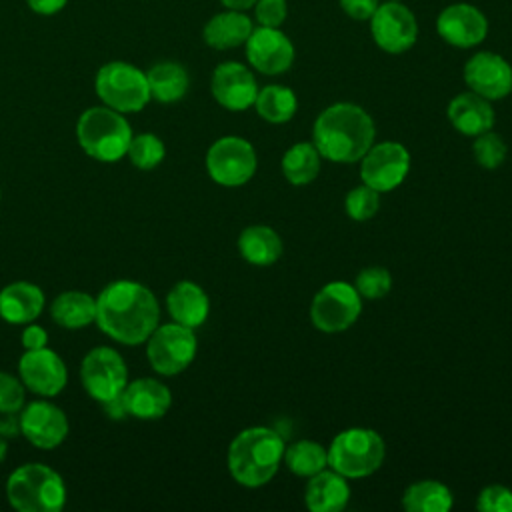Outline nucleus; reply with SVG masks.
Wrapping results in <instances>:
<instances>
[{
	"label": "nucleus",
	"instance_id": "nucleus-1",
	"mask_svg": "<svg viewBox=\"0 0 512 512\" xmlns=\"http://www.w3.org/2000/svg\"><path fill=\"white\" fill-rule=\"evenodd\" d=\"M94 322L114 342L138 346L160 324V306L148 286L136 280H114L96 298Z\"/></svg>",
	"mask_w": 512,
	"mask_h": 512
},
{
	"label": "nucleus",
	"instance_id": "nucleus-2",
	"mask_svg": "<svg viewBox=\"0 0 512 512\" xmlns=\"http://www.w3.org/2000/svg\"><path fill=\"white\" fill-rule=\"evenodd\" d=\"M374 136V120L352 102H336L324 108L312 128L316 150L336 164L358 162L374 144Z\"/></svg>",
	"mask_w": 512,
	"mask_h": 512
},
{
	"label": "nucleus",
	"instance_id": "nucleus-3",
	"mask_svg": "<svg viewBox=\"0 0 512 512\" xmlns=\"http://www.w3.org/2000/svg\"><path fill=\"white\" fill-rule=\"evenodd\" d=\"M284 450L286 444L276 430L266 426L244 428L228 446V470L246 488L264 486L278 472Z\"/></svg>",
	"mask_w": 512,
	"mask_h": 512
},
{
	"label": "nucleus",
	"instance_id": "nucleus-4",
	"mask_svg": "<svg viewBox=\"0 0 512 512\" xmlns=\"http://www.w3.org/2000/svg\"><path fill=\"white\" fill-rule=\"evenodd\" d=\"M66 496L64 478L40 462L18 466L6 480V498L18 512H58Z\"/></svg>",
	"mask_w": 512,
	"mask_h": 512
},
{
	"label": "nucleus",
	"instance_id": "nucleus-5",
	"mask_svg": "<svg viewBox=\"0 0 512 512\" xmlns=\"http://www.w3.org/2000/svg\"><path fill=\"white\" fill-rule=\"evenodd\" d=\"M80 148L98 162H118L126 156L132 128L126 116L108 106L86 108L76 122Z\"/></svg>",
	"mask_w": 512,
	"mask_h": 512
},
{
	"label": "nucleus",
	"instance_id": "nucleus-6",
	"mask_svg": "<svg viewBox=\"0 0 512 512\" xmlns=\"http://www.w3.org/2000/svg\"><path fill=\"white\" fill-rule=\"evenodd\" d=\"M382 436L372 428H346L334 436L328 448V464L346 478L374 474L384 460Z\"/></svg>",
	"mask_w": 512,
	"mask_h": 512
},
{
	"label": "nucleus",
	"instance_id": "nucleus-7",
	"mask_svg": "<svg viewBox=\"0 0 512 512\" xmlns=\"http://www.w3.org/2000/svg\"><path fill=\"white\" fill-rule=\"evenodd\" d=\"M94 88L104 106L122 114L140 112L152 98L146 72L122 60L106 62L96 72Z\"/></svg>",
	"mask_w": 512,
	"mask_h": 512
},
{
	"label": "nucleus",
	"instance_id": "nucleus-8",
	"mask_svg": "<svg viewBox=\"0 0 512 512\" xmlns=\"http://www.w3.org/2000/svg\"><path fill=\"white\" fill-rule=\"evenodd\" d=\"M144 344L150 366L162 376H176L184 372L198 350L194 330L174 320L158 324Z\"/></svg>",
	"mask_w": 512,
	"mask_h": 512
},
{
	"label": "nucleus",
	"instance_id": "nucleus-9",
	"mask_svg": "<svg viewBox=\"0 0 512 512\" xmlns=\"http://www.w3.org/2000/svg\"><path fill=\"white\" fill-rule=\"evenodd\" d=\"M80 380L92 400L106 404L122 396L128 384V366L114 348L96 346L82 358Z\"/></svg>",
	"mask_w": 512,
	"mask_h": 512
},
{
	"label": "nucleus",
	"instance_id": "nucleus-10",
	"mask_svg": "<svg viewBox=\"0 0 512 512\" xmlns=\"http://www.w3.org/2000/svg\"><path fill=\"white\" fill-rule=\"evenodd\" d=\"M362 312L360 294L354 284L348 282H328L312 298L310 320L326 334L344 332L350 328Z\"/></svg>",
	"mask_w": 512,
	"mask_h": 512
},
{
	"label": "nucleus",
	"instance_id": "nucleus-11",
	"mask_svg": "<svg viewBox=\"0 0 512 512\" xmlns=\"http://www.w3.org/2000/svg\"><path fill=\"white\" fill-rule=\"evenodd\" d=\"M206 170L220 186H242L256 172V152L240 136L218 138L206 152Z\"/></svg>",
	"mask_w": 512,
	"mask_h": 512
},
{
	"label": "nucleus",
	"instance_id": "nucleus-12",
	"mask_svg": "<svg viewBox=\"0 0 512 512\" xmlns=\"http://www.w3.org/2000/svg\"><path fill=\"white\" fill-rule=\"evenodd\" d=\"M370 34L376 46L388 54L408 52L418 38V22L410 8L402 2L378 4L372 14Z\"/></svg>",
	"mask_w": 512,
	"mask_h": 512
},
{
	"label": "nucleus",
	"instance_id": "nucleus-13",
	"mask_svg": "<svg viewBox=\"0 0 512 512\" xmlns=\"http://www.w3.org/2000/svg\"><path fill=\"white\" fill-rule=\"evenodd\" d=\"M360 160L362 182L378 192L398 188L410 170V152L400 142L372 144Z\"/></svg>",
	"mask_w": 512,
	"mask_h": 512
},
{
	"label": "nucleus",
	"instance_id": "nucleus-14",
	"mask_svg": "<svg viewBox=\"0 0 512 512\" xmlns=\"http://www.w3.org/2000/svg\"><path fill=\"white\" fill-rule=\"evenodd\" d=\"M18 376L26 390L52 398L58 396L68 382L66 362L48 346L24 350L18 360Z\"/></svg>",
	"mask_w": 512,
	"mask_h": 512
},
{
	"label": "nucleus",
	"instance_id": "nucleus-15",
	"mask_svg": "<svg viewBox=\"0 0 512 512\" xmlns=\"http://www.w3.org/2000/svg\"><path fill=\"white\" fill-rule=\"evenodd\" d=\"M20 414V434L40 450L60 446L70 430L64 410L48 400H34L24 404Z\"/></svg>",
	"mask_w": 512,
	"mask_h": 512
},
{
	"label": "nucleus",
	"instance_id": "nucleus-16",
	"mask_svg": "<svg viewBox=\"0 0 512 512\" xmlns=\"http://www.w3.org/2000/svg\"><path fill=\"white\" fill-rule=\"evenodd\" d=\"M248 64L266 76H278L290 70L294 62V44L280 28L258 26L244 42Z\"/></svg>",
	"mask_w": 512,
	"mask_h": 512
},
{
	"label": "nucleus",
	"instance_id": "nucleus-17",
	"mask_svg": "<svg viewBox=\"0 0 512 512\" xmlns=\"http://www.w3.org/2000/svg\"><path fill=\"white\" fill-rule=\"evenodd\" d=\"M436 32L450 46L472 48L488 36V18L474 4L456 2L438 14Z\"/></svg>",
	"mask_w": 512,
	"mask_h": 512
},
{
	"label": "nucleus",
	"instance_id": "nucleus-18",
	"mask_svg": "<svg viewBox=\"0 0 512 512\" xmlns=\"http://www.w3.org/2000/svg\"><path fill=\"white\" fill-rule=\"evenodd\" d=\"M466 86L486 100H500L512 92V66L496 52H476L464 64Z\"/></svg>",
	"mask_w": 512,
	"mask_h": 512
},
{
	"label": "nucleus",
	"instance_id": "nucleus-19",
	"mask_svg": "<svg viewBox=\"0 0 512 512\" xmlns=\"http://www.w3.org/2000/svg\"><path fill=\"white\" fill-rule=\"evenodd\" d=\"M214 100L232 112H242L254 106L258 84L248 66L240 62H222L214 68L210 78Z\"/></svg>",
	"mask_w": 512,
	"mask_h": 512
},
{
	"label": "nucleus",
	"instance_id": "nucleus-20",
	"mask_svg": "<svg viewBox=\"0 0 512 512\" xmlns=\"http://www.w3.org/2000/svg\"><path fill=\"white\" fill-rule=\"evenodd\" d=\"M122 404L128 416L138 420H158L172 406V392L156 378H136L126 384Z\"/></svg>",
	"mask_w": 512,
	"mask_h": 512
},
{
	"label": "nucleus",
	"instance_id": "nucleus-21",
	"mask_svg": "<svg viewBox=\"0 0 512 512\" xmlns=\"http://www.w3.org/2000/svg\"><path fill=\"white\" fill-rule=\"evenodd\" d=\"M46 298L38 284L16 280L0 290V318L8 324L24 326L34 322L44 310Z\"/></svg>",
	"mask_w": 512,
	"mask_h": 512
},
{
	"label": "nucleus",
	"instance_id": "nucleus-22",
	"mask_svg": "<svg viewBox=\"0 0 512 512\" xmlns=\"http://www.w3.org/2000/svg\"><path fill=\"white\" fill-rule=\"evenodd\" d=\"M446 114L450 124L464 136H478L494 126V108L490 100L472 90L454 96Z\"/></svg>",
	"mask_w": 512,
	"mask_h": 512
},
{
	"label": "nucleus",
	"instance_id": "nucleus-23",
	"mask_svg": "<svg viewBox=\"0 0 512 512\" xmlns=\"http://www.w3.org/2000/svg\"><path fill=\"white\" fill-rule=\"evenodd\" d=\"M166 308L174 322L194 330L206 322L210 300L200 284L192 280H180L170 288L166 296Z\"/></svg>",
	"mask_w": 512,
	"mask_h": 512
},
{
	"label": "nucleus",
	"instance_id": "nucleus-24",
	"mask_svg": "<svg viewBox=\"0 0 512 512\" xmlns=\"http://www.w3.org/2000/svg\"><path fill=\"white\" fill-rule=\"evenodd\" d=\"M350 500L346 476L336 470H320L310 476L304 490V504L312 512H340Z\"/></svg>",
	"mask_w": 512,
	"mask_h": 512
},
{
	"label": "nucleus",
	"instance_id": "nucleus-25",
	"mask_svg": "<svg viewBox=\"0 0 512 512\" xmlns=\"http://www.w3.org/2000/svg\"><path fill=\"white\" fill-rule=\"evenodd\" d=\"M254 24L242 10H224L214 14L202 30L204 42L214 50H230L242 46L252 34Z\"/></svg>",
	"mask_w": 512,
	"mask_h": 512
},
{
	"label": "nucleus",
	"instance_id": "nucleus-26",
	"mask_svg": "<svg viewBox=\"0 0 512 512\" xmlns=\"http://www.w3.org/2000/svg\"><path fill=\"white\" fill-rule=\"evenodd\" d=\"M238 252L254 266H270L282 256V238L274 228L254 224L240 232Z\"/></svg>",
	"mask_w": 512,
	"mask_h": 512
},
{
	"label": "nucleus",
	"instance_id": "nucleus-27",
	"mask_svg": "<svg viewBox=\"0 0 512 512\" xmlns=\"http://www.w3.org/2000/svg\"><path fill=\"white\" fill-rule=\"evenodd\" d=\"M50 316L62 328H86L96 320V298L82 290H66L52 300Z\"/></svg>",
	"mask_w": 512,
	"mask_h": 512
},
{
	"label": "nucleus",
	"instance_id": "nucleus-28",
	"mask_svg": "<svg viewBox=\"0 0 512 512\" xmlns=\"http://www.w3.org/2000/svg\"><path fill=\"white\" fill-rule=\"evenodd\" d=\"M146 80L150 88V98L162 104H172L182 100L190 86L186 68L180 62H172V60L154 64L146 72Z\"/></svg>",
	"mask_w": 512,
	"mask_h": 512
},
{
	"label": "nucleus",
	"instance_id": "nucleus-29",
	"mask_svg": "<svg viewBox=\"0 0 512 512\" xmlns=\"http://www.w3.org/2000/svg\"><path fill=\"white\" fill-rule=\"evenodd\" d=\"M452 492L436 480H418L402 494L406 512H448L452 508Z\"/></svg>",
	"mask_w": 512,
	"mask_h": 512
},
{
	"label": "nucleus",
	"instance_id": "nucleus-30",
	"mask_svg": "<svg viewBox=\"0 0 512 512\" xmlns=\"http://www.w3.org/2000/svg\"><path fill=\"white\" fill-rule=\"evenodd\" d=\"M256 112L260 118H264L270 124H284L294 118L298 110V98L292 88L280 86V84H268L264 88H258L256 100H254Z\"/></svg>",
	"mask_w": 512,
	"mask_h": 512
},
{
	"label": "nucleus",
	"instance_id": "nucleus-31",
	"mask_svg": "<svg viewBox=\"0 0 512 512\" xmlns=\"http://www.w3.org/2000/svg\"><path fill=\"white\" fill-rule=\"evenodd\" d=\"M320 158L314 142H296L282 156V174L294 186L310 184L320 172Z\"/></svg>",
	"mask_w": 512,
	"mask_h": 512
},
{
	"label": "nucleus",
	"instance_id": "nucleus-32",
	"mask_svg": "<svg viewBox=\"0 0 512 512\" xmlns=\"http://www.w3.org/2000/svg\"><path fill=\"white\" fill-rule=\"evenodd\" d=\"M284 462L292 474L310 478L328 466V450L314 440H298L284 450Z\"/></svg>",
	"mask_w": 512,
	"mask_h": 512
},
{
	"label": "nucleus",
	"instance_id": "nucleus-33",
	"mask_svg": "<svg viewBox=\"0 0 512 512\" xmlns=\"http://www.w3.org/2000/svg\"><path fill=\"white\" fill-rule=\"evenodd\" d=\"M126 156L132 162V166H136L138 170H152L158 164H162V160L166 156V146L152 132L132 134Z\"/></svg>",
	"mask_w": 512,
	"mask_h": 512
},
{
	"label": "nucleus",
	"instance_id": "nucleus-34",
	"mask_svg": "<svg viewBox=\"0 0 512 512\" xmlns=\"http://www.w3.org/2000/svg\"><path fill=\"white\" fill-rule=\"evenodd\" d=\"M344 208H346V214L356 222L370 220L380 208V192L362 182L360 186H354L346 194Z\"/></svg>",
	"mask_w": 512,
	"mask_h": 512
},
{
	"label": "nucleus",
	"instance_id": "nucleus-35",
	"mask_svg": "<svg viewBox=\"0 0 512 512\" xmlns=\"http://www.w3.org/2000/svg\"><path fill=\"white\" fill-rule=\"evenodd\" d=\"M472 152H474L476 162L482 168L494 170V168H498L506 160L508 148H506L504 140L496 132L488 130V132H482V134L476 136V140L472 144Z\"/></svg>",
	"mask_w": 512,
	"mask_h": 512
},
{
	"label": "nucleus",
	"instance_id": "nucleus-36",
	"mask_svg": "<svg viewBox=\"0 0 512 512\" xmlns=\"http://www.w3.org/2000/svg\"><path fill=\"white\" fill-rule=\"evenodd\" d=\"M354 288L358 290L360 296L368 300H376L390 292L392 276L384 266H368L358 272L354 280Z\"/></svg>",
	"mask_w": 512,
	"mask_h": 512
},
{
	"label": "nucleus",
	"instance_id": "nucleus-37",
	"mask_svg": "<svg viewBox=\"0 0 512 512\" xmlns=\"http://www.w3.org/2000/svg\"><path fill=\"white\" fill-rule=\"evenodd\" d=\"M26 404V386L20 376L16 378L10 372L0 370V414L20 412Z\"/></svg>",
	"mask_w": 512,
	"mask_h": 512
},
{
	"label": "nucleus",
	"instance_id": "nucleus-38",
	"mask_svg": "<svg viewBox=\"0 0 512 512\" xmlns=\"http://www.w3.org/2000/svg\"><path fill=\"white\" fill-rule=\"evenodd\" d=\"M476 508L480 512H512V490L500 484H492L480 490Z\"/></svg>",
	"mask_w": 512,
	"mask_h": 512
},
{
	"label": "nucleus",
	"instance_id": "nucleus-39",
	"mask_svg": "<svg viewBox=\"0 0 512 512\" xmlns=\"http://www.w3.org/2000/svg\"><path fill=\"white\" fill-rule=\"evenodd\" d=\"M252 8H254L258 26L280 28L288 16L286 0H256V4Z\"/></svg>",
	"mask_w": 512,
	"mask_h": 512
},
{
	"label": "nucleus",
	"instance_id": "nucleus-40",
	"mask_svg": "<svg viewBox=\"0 0 512 512\" xmlns=\"http://www.w3.org/2000/svg\"><path fill=\"white\" fill-rule=\"evenodd\" d=\"M342 12L352 20H370L378 8V0H338Z\"/></svg>",
	"mask_w": 512,
	"mask_h": 512
},
{
	"label": "nucleus",
	"instance_id": "nucleus-41",
	"mask_svg": "<svg viewBox=\"0 0 512 512\" xmlns=\"http://www.w3.org/2000/svg\"><path fill=\"white\" fill-rule=\"evenodd\" d=\"M48 344V334L42 326L30 322V324H24V330H22V346L24 350H36V348H44Z\"/></svg>",
	"mask_w": 512,
	"mask_h": 512
},
{
	"label": "nucleus",
	"instance_id": "nucleus-42",
	"mask_svg": "<svg viewBox=\"0 0 512 512\" xmlns=\"http://www.w3.org/2000/svg\"><path fill=\"white\" fill-rule=\"evenodd\" d=\"M26 4L36 14L52 16V14L60 12L68 4V0H26Z\"/></svg>",
	"mask_w": 512,
	"mask_h": 512
},
{
	"label": "nucleus",
	"instance_id": "nucleus-43",
	"mask_svg": "<svg viewBox=\"0 0 512 512\" xmlns=\"http://www.w3.org/2000/svg\"><path fill=\"white\" fill-rule=\"evenodd\" d=\"M0 434L4 438H14L20 434V414L18 412H4L0 416Z\"/></svg>",
	"mask_w": 512,
	"mask_h": 512
},
{
	"label": "nucleus",
	"instance_id": "nucleus-44",
	"mask_svg": "<svg viewBox=\"0 0 512 512\" xmlns=\"http://www.w3.org/2000/svg\"><path fill=\"white\" fill-rule=\"evenodd\" d=\"M220 4L228 10H242L246 12L248 8H252L256 4V0H220Z\"/></svg>",
	"mask_w": 512,
	"mask_h": 512
},
{
	"label": "nucleus",
	"instance_id": "nucleus-45",
	"mask_svg": "<svg viewBox=\"0 0 512 512\" xmlns=\"http://www.w3.org/2000/svg\"><path fill=\"white\" fill-rule=\"evenodd\" d=\"M6 454H8V438H4V436L0 434V464L4 462Z\"/></svg>",
	"mask_w": 512,
	"mask_h": 512
},
{
	"label": "nucleus",
	"instance_id": "nucleus-46",
	"mask_svg": "<svg viewBox=\"0 0 512 512\" xmlns=\"http://www.w3.org/2000/svg\"><path fill=\"white\" fill-rule=\"evenodd\" d=\"M384 2H402V0H384Z\"/></svg>",
	"mask_w": 512,
	"mask_h": 512
},
{
	"label": "nucleus",
	"instance_id": "nucleus-47",
	"mask_svg": "<svg viewBox=\"0 0 512 512\" xmlns=\"http://www.w3.org/2000/svg\"><path fill=\"white\" fill-rule=\"evenodd\" d=\"M0 198H2V188H0Z\"/></svg>",
	"mask_w": 512,
	"mask_h": 512
}]
</instances>
